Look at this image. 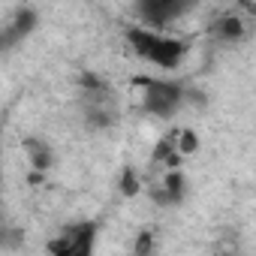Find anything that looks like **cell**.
Returning <instances> with one entry per match:
<instances>
[{"label":"cell","mask_w":256,"mask_h":256,"mask_svg":"<svg viewBox=\"0 0 256 256\" xmlns=\"http://www.w3.org/2000/svg\"><path fill=\"white\" fill-rule=\"evenodd\" d=\"M126 42L133 46V52L142 58V60H151L157 64L160 70H175L184 54H187V46L181 40H172V36H163L160 30H151V28H130L126 30Z\"/></svg>","instance_id":"obj_1"},{"label":"cell","mask_w":256,"mask_h":256,"mask_svg":"<svg viewBox=\"0 0 256 256\" xmlns=\"http://www.w3.org/2000/svg\"><path fill=\"white\" fill-rule=\"evenodd\" d=\"M133 82L142 88V108L154 118H172L181 108V102L187 100V90L178 82L151 78V76H139Z\"/></svg>","instance_id":"obj_2"},{"label":"cell","mask_w":256,"mask_h":256,"mask_svg":"<svg viewBox=\"0 0 256 256\" xmlns=\"http://www.w3.org/2000/svg\"><path fill=\"white\" fill-rule=\"evenodd\" d=\"M96 241V223L94 220H78L60 229L54 241H48V253L58 256H90Z\"/></svg>","instance_id":"obj_3"},{"label":"cell","mask_w":256,"mask_h":256,"mask_svg":"<svg viewBox=\"0 0 256 256\" xmlns=\"http://www.w3.org/2000/svg\"><path fill=\"white\" fill-rule=\"evenodd\" d=\"M193 4H196V0H136V16L142 18L145 28L163 30L169 22L184 16Z\"/></svg>","instance_id":"obj_4"},{"label":"cell","mask_w":256,"mask_h":256,"mask_svg":"<svg viewBox=\"0 0 256 256\" xmlns=\"http://www.w3.org/2000/svg\"><path fill=\"white\" fill-rule=\"evenodd\" d=\"M36 28V12L34 10H18L16 18L4 28V52H10L16 42H22L24 36H30Z\"/></svg>","instance_id":"obj_5"},{"label":"cell","mask_w":256,"mask_h":256,"mask_svg":"<svg viewBox=\"0 0 256 256\" xmlns=\"http://www.w3.org/2000/svg\"><path fill=\"white\" fill-rule=\"evenodd\" d=\"M184 175L178 172V169H169L166 172V178H163V184L157 187V190H151V199L157 202V205H178L181 199H184Z\"/></svg>","instance_id":"obj_6"},{"label":"cell","mask_w":256,"mask_h":256,"mask_svg":"<svg viewBox=\"0 0 256 256\" xmlns=\"http://www.w3.org/2000/svg\"><path fill=\"white\" fill-rule=\"evenodd\" d=\"M214 36L223 40V42H241V40L247 36V28H244L241 16L226 12V16H220V18L214 22Z\"/></svg>","instance_id":"obj_7"},{"label":"cell","mask_w":256,"mask_h":256,"mask_svg":"<svg viewBox=\"0 0 256 256\" xmlns=\"http://www.w3.org/2000/svg\"><path fill=\"white\" fill-rule=\"evenodd\" d=\"M24 151H28V160H30L34 169H40V172H48L52 169L54 154H52L48 142H42V139H24Z\"/></svg>","instance_id":"obj_8"},{"label":"cell","mask_w":256,"mask_h":256,"mask_svg":"<svg viewBox=\"0 0 256 256\" xmlns=\"http://www.w3.org/2000/svg\"><path fill=\"white\" fill-rule=\"evenodd\" d=\"M84 118H88V126H90V130H106V126L114 120L102 102H88V108H84Z\"/></svg>","instance_id":"obj_9"},{"label":"cell","mask_w":256,"mask_h":256,"mask_svg":"<svg viewBox=\"0 0 256 256\" xmlns=\"http://www.w3.org/2000/svg\"><path fill=\"white\" fill-rule=\"evenodd\" d=\"M118 187H120V196H136V193H139V175H136L133 166H126V169L120 172Z\"/></svg>","instance_id":"obj_10"},{"label":"cell","mask_w":256,"mask_h":256,"mask_svg":"<svg viewBox=\"0 0 256 256\" xmlns=\"http://www.w3.org/2000/svg\"><path fill=\"white\" fill-rule=\"evenodd\" d=\"M178 151H181L184 157L196 154V151H199V136H196L193 130H178Z\"/></svg>","instance_id":"obj_11"},{"label":"cell","mask_w":256,"mask_h":256,"mask_svg":"<svg viewBox=\"0 0 256 256\" xmlns=\"http://www.w3.org/2000/svg\"><path fill=\"white\" fill-rule=\"evenodd\" d=\"M133 250H136V253H139V256H142V253H148V250H151V232H142V235H139V241H136V247H133Z\"/></svg>","instance_id":"obj_12"}]
</instances>
